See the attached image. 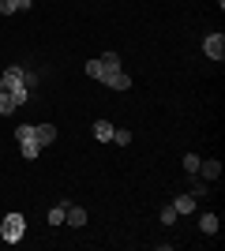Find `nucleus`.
I'll list each match as a JSON object with an SVG mask.
<instances>
[{
  "mask_svg": "<svg viewBox=\"0 0 225 251\" xmlns=\"http://www.w3.org/2000/svg\"><path fill=\"white\" fill-rule=\"evenodd\" d=\"M0 79H4V90L15 98V105H26V101H30V83H26V68H19V64H8Z\"/></svg>",
  "mask_w": 225,
  "mask_h": 251,
  "instance_id": "1",
  "label": "nucleus"
},
{
  "mask_svg": "<svg viewBox=\"0 0 225 251\" xmlns=\"http://www.w3.org/2000/svg\"><path fill=\"white\" fill-rule=\"evenodd\" d=\"M117 72H120V56L117 52H101L98 60H86V75L98 79V83H105L109 75H117Z\"/></svg>",
  "mask_w": 225,
  "mask_h": 251,
  "instance_id": "2",
  "label": "nucleus"
},
{
  "mask_svg": "<svg viewBox=\"0 0 225 251\" xmlns=\"http://www.w3.org/2000/svg\"><path fill=\"white\" fill-rule=\"evenodd\" d=\"M23 232H26V218H23L19 210H11L8 218L0 221V240H4V244H19Z\"/></svg>",
  "mask_w": 225,
  "mask_h": 251,
  "instance_id": "3",
  "label": "nucleus"
},
{
  "mask_svg": "<svg viewBox=\"0 0 225 251\" xmlns=\"http://www.w3.org/2000/svg\"><path fill=\"white\" fill-rule=\"evenodd\" d=\"M15 143H19V150H23V157H26V161H34V157L42 154L38 139H34V124H19V127H15Z\"/></svg>",
  "mask_w": 225,
  "mask_h": 251,
  "instance_id": "4",
  "label": "nucleus"
},
{
  "mask_svg": "<svg viewBox=\"0 0 225 251\" xmlns=\"http://www.w3.org/2000/svg\"><path fill=\"white\" fill-rule=\"evenodd\" d=\"M203 52H206V60H225V34L222 30L206 34L203 38Z\"/></svg>",
  "mask_w": 225,
  "mask_h": 251,
  "instance_id": "5",
  "label": "nucleus"
},
{
  "mask_svg": "<svg viewBox=\"0 0 225 251\" xmlns=\"http://www.w3.org/2000/svg\"><path fill=\"white\" fill-rule=\"evenodd\" d=\"M34 139H38V147H49V143H53L56 139V124H34Z\"/></svg>",
  "mask_w": 225,
  "mask_h": 251,
  "instance_id": "6",
  "label": "nucleus"
},
{
  "mask_svg": "<svg viewBox=\"0 0 225 251\" xmlns=\"http://www.w3.org/2000/svg\"><path fill=\"white\" fill-rule=\"evenodd\" d=\"M34 0H0V15H15V11H30Z\"/></svg>",
  "mask_w": 225,
  "mask_h": 251,
  "instance_id": "7",
  "label": "nucleus"
},
{
  "mask_svg": "<svg viewBox=\"0 0 225 251\" xmlns=\"http://www.w3.org/2000/svg\"><path fill=\"white\" fill-rule=\"evenodd\" d=\"M105 86H109V90H131V75L120 68L117 75H109V79H105Z\"/></svg>",
  "mask_w": 225,
  "mask_h": 251,
  "instance_id": "8",
  "label": "nucleus"
},
{
  "mask_svg": "<svg viewBox=\"0 0 225 251\" xmlns=\"http://www.w3.org/2000/svg\"><path fill=\"white\" fill-rule=\"evenodd\" d=\"M64 221L72 225V229H83V225H86V210H83V206H72V202H68V214H64Z\"/></svg>",
  "mask_w": 225,
  "mask_h": 251,
  "instance_id": "9",
  "label": "nucleus"
},
{
  "mask_svg": "<svg viewBox=\"0 0 225 251\" xmlns=\"http://www.w3.org/2000/svg\"><path fill=\"white\" fill-rule=\"evenodd\" d=\"M199 176H203L206 184H210V180H218V176H222V165H218V161H199Z\"/></svg>",
  "mask_w": 225,
  "mask_h": 251,
  "instance_id": "10",
  "label": "nucleus"
},
{
  "mask_svg": "<svg viewBox=\"0 0 225 251\" xmlns=\"http://www.w3.org/2000/svg\"><path fill=\"white\" fill-rule=\"evenodd\" d=\"M173 210H176V214H192L195 210V195H188V191L176 195V199H173Z\"/></svg>",
  "mask_w": 225,
  "mask_h": 251,
  "instance_id": "11",
  "label": "nucleus"
},
{
  "mask_svg": "<svg viewBox=\"0 0 225 251\" xmlns=\"http://www.w3.org/2000/svg\"><path fill=\"white\" fill-rule=\"evenodd\" d=\"M218 225H222V218H218V214H203V218H199V229H203L206 236H214Z\"/></svg>",
  "mask_w": 225,
  "mask_h": 251,
  "instance_id": "12",
  "label": "nucleus"
},
{
  "mask_svg": "<svg viewBox=\"0 0 225 251\" xmlns=\"http://www.w3.org/2000/svg\"><path fill=\"white\" fill-rule=\"evenodd\" d=\"M94 139L98 143H109V139H113V124H109V120H94Z\"/></svg>",
  "mask_w": 225,
  "mask_h": 251,
  "instance_id": "13",
  "label": "nucleus"
},
{
  "mask_svg": "<svg viewBox=\"0 0 225 251\" xmlns=\"http://www.w3.org/2000/svg\"><path fill=\"white\" fill-rule=\"evenodd\" d=\"M64 214H68V202H56V206L49 210V225H53V229H56V225H64Z\"/></svg>",
  "mask_w": 225,
  "mask_h": 251,
  "instance_id": "14",
  "label": "nucleus"
},
{
  "mask_svg": "<svg viewBox=\"0 0 225 251\" xmlns=\"http://www.w3.org/2000/svg\"><path fill=\"white\" fill-rule=\"evenodd\" d=\"M15 109H19V105H15V98H11L8 90H0V113H4V116H11Z\"/></svg>",
  "mask_w": 225,
  "mask_h": 251,
  "instance_id": "15",
  "label": "nucleus"
},
{
  "mask_svg": "<svg viewBox=\"0 0 225 251\" xmlns=\"http://www.w3.org/2000/svg\"><path fill=\"white\" fill-rule=\"evenodd\" d=\"M176 218H180V214L173 210V202H169V206H161V214H158V221H161V225H173Z\"/></svg>",
  "mask_w": 225,
  "mask_h": 251,
  "instance_id": "16",
  "label": "nucleus"
},
{
  "mask_svg": "<svg viewBox=\"0 0 225 251\" xmlns=\"http://www.w3.org/2000/svg\"><path fill=\"white\" fill-rule=\"evenodd\" d=\"M113 143H117V147H128V143H131V131H124V127H113Z\"/></svg>",
  "mask_w": 225,
  "mask_h": 251,
  "instance_id": "17",
  "label": "nucleus"
},
{
  "mask_svg": "<svg viewBox=\"0 0 225 251\" xmlns=\"http://www.w3.org/2000/svg\"><path fill=\"white\" fill-rule=\"evenodd\" d=\"M184 173H188V176L199 173V157H195V154H184Z\"/></svg>",
  "mask_w": 225,
  "mask_h": 251,
  "instance_id": "18",
  "label": "nucleus"
},
{
  "mask_svg": "<svg viewBox=\"0 0 225 251\" xmlns=\"http://www.w3.org/2000/svg\"><path fill=\"white\" fill-rule=\"evenodd\" d=\"M192 195L199 199V195H206V180H192Z\"/></svg>",
  "mask_w": 225,
  "mask_h": 251,
  "instance_id": "19",
  "label": "nucleus"
},
{
  "mask_svg": "<svg viewBox=\"0 0 225 251\" xmlns=\"http://www.w3.org/2000/svg\"><path fill=\"white\" fill-rule=\"evenodd\" d=\"M0 90H4V79H0Z\"/></svg>",
  "mask_w": 225,
  "mask_h": 251,
  "instance_id": "20",
  "label": "nucleus"
}]
</instances>
